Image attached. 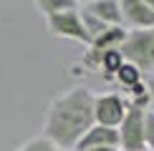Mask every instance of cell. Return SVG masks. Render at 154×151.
Instances as JSON below:
<instances>
[{
    "label": "cell",
    "mask_w": 154,
    "mask_h": 151,
    "mask_svg": "<svg viewBox=\"0 0 154 151\" xmlns=\"http://www.w3.org/2000/svg\"><path fill=\"white\" fill-rule=\"evenodd\" d=\"M76 3H83V5H86V3H91V0H76Z\"/></svg>",
    "instance_id": "e0dca14e"
},
{
    "label": "cell",
    "mask_w": 154,
    "mask_h": 151,
    "mask_svg": "<svg viewBox=\"0 0 154 151\" xmlns=\"http://www.w3.org/2000/svg\"><path fill=\"white\" fill-rule=\"evenodd\" d=\"M46 28H48V33L53 38L76 40V43H83V46L91 43V35H88L86 28H83V20H81L79 10H66V13H58V15L46 18Z\"/></svg>",
    "instance_id": "277c9868"
},
{
    "label": "cell",
    "mask_w": 154,
    "mask_h": 151,
    "mask_svg": "<svg viewBox=\"0 0 154 151\" xmlns=\"http://www.w3.org/2000/svg\"><path fill=\"white\" fill-rule=\"evenodd\" d=\"M88 151H119V149H114V146H101V149H88Z\"/></svg>",
    "instance_id": "9a60e30c"
},
{
    "label": "cell",
    "mask_w": 154,
    "mask_h": 151,
    "mask_svg": "<svg viewBox=\"0 0 154 151\" xmlns=\"http://www.w3.org/2000/svg\"><path fill=\"white\" fill-rule=\"evenodd\" d=\"M94 123V91L88 86H73L51 98L43 118V136L56 146L73 151Z\"/></svg>",
    "instance_id": "6da1fadb"
},
{
    "label": "cell",
    "mask_w": 154,
    "mask_h": 151,
    "mask_svg": "<svg viewBox=\"0 0 154 151\" xmlns=\"http://www.w3.org/2000/svg\"><path fill=\"white\" fill-rule=\"evenodd\" d=\"M142 3H144V5H146L149 10H154V0H142Z\"/></svg>",
    "instance_id": "2e32d148"
},
{
    "label": "cell",
    "mask_w": 154,
    "mask_h": 151,
    "mask_svg": "<svg viewBox=\"0 0 154 151\" xmlns=\"http://www.w3.org/2000/svg\"><path fill=\"white\" fill-rule=\"evenodd\" d=\"M144 138H146V151H154V111L144 113Z\"/></svg>",
    "instance_id": "4fadbf2b"
},
{
    "label": "cell",
    "mask_w": 154,
    "mask_h": 151,
    "mask_svg": "<svg viewBox=\"0 0 154 151\" xmlns=\"http://www.w3.org/2000/svg\"><path fill=\"white\" fill-rule=\"evenodd\" d=\"M114 81H116V83L121 86V88H126V91H129L131 86H137L139 81H144L142 78V71H139L137 66H131V63H121V68L116 71V76H114Z\"/></svg>",
    "instance_id": "8fae6325"
},
{
    "label": "cell",
    "mask_w": 154,
    "mask_h": 151,
    "mask_svg": "<svg viewBox=\"0 0 154 151\" xmlns=\"http://www.w3.org/2000/svg\"><path fill=\"white\" fill-rule=\"evenodd\" d=\"M144 108L129 106L124 121L116 126L119 131V151H146V138H144Z\"/></svg>",
    "instance_id": "3957f363"
},
{
    "label": "cell",
    "mask_w": 154,
    "mask_h": 151,
    "mask_svg": "<svg viewBox=\"0 0 154 151\" xmlns=\"http://www.w3.org/2000/svg\"><path fill=\"white\" fill-rule=\"evenodd\" d=\"M33 3L41 10L43 18L58 15V13H66V10H79V3L76 0H33Z\"/></svg>",
    "instance_id": "30bf717a"
},
{
    "label": "cell",
    "mask_w": 154,
    "mask_h": 151,
    "mask_svg": "<svg viewBox=\"0 0 154 151\" xmlns=\"http://www.w3.org/2000/svg\"><path fill=\"white\" fill-rule=\"evenodd\" d=\"M146 111H154V83H149V108Z\"/></svg>",
    "instance_id": "5bb4252c"
},
{
    "label": "cell",
    "mask_w": 154,
    "mask_h": 151,
    "mask_svg": "<svg viewBox=\"0 0 154 151\" xmlns=\"http://www.w3.org/2000/svg\"><path fill=\"white\" fill-rule=\"evenodd\" d=\"M83 10H88L94 18H99L104 25L109 28H116V25H124L121 20V5L119 0H91V3L83 5Z\"/></svg>",
    "instance_id": "9c48e42d"
},
{
    "label": "cell",
    "mask_w": 154,
    "mask_h": 151,
    "mask_svg": "<svg viewBox=\"0 0 154 151\" xmlns=\"http://www.w3.org/2000/svg\"><path fill=\"white\" fill-rule=\"evenodd\" d=\"M13 151H66V149L56 146V144L48 141L46 136H33V138H28V141H23L20 146H15Z\"/></svg>",
    "instance_id": "7c38bea8"
},
{
    "label": "cell",
    "mask_w": 154,
    "mask_h": 151,
    "mask_svg": "<svg viewBox=\"0 0 154 151\" xmlns=\"http://www.w3.org/2000/svg\"><path fill=\"white\" fill-rule=\"evenodd\" d=\"M121 55L126 63L137 66L139 71H154V28L149 30H126L121 43Z\"/></svg>",
    "instance_id": "7a4b0ae2"
},
{
    "label": "cell",
    "mask_w": 154,
    "mask_h": 151,
    "mask_svg": "<svg viewBox=\"0 0 154 151\" xmlns=\"http://www.w3.org/2000/svg\"><path fill=\"white\" fill-rule=\"evenodd\" d=\"M121 5V20L134 30H149L154 28V10H149L142 0H119Z\"/></svg>",
    "instance_id": "52a82bcc"
},
{
    "label": "cell",
    "mask_w": 154,
    "mask_h": 151,
    "mask_svg": "<svg viewBox=\"0 0 154 151\" xmlns=\"http://www.w3.org/2000/svg\"><path fill=\"white\" fill-rule=\"evenodd\" d=\"M126 111H129V101L121 93H101V96H94V118L101 126L116 129L124 121Z\"/></svg>",
    "instance_id": "5b68a950"
},
{
    "label": "cell",
    "mask_w": 154,
    "mask_h": 151,
    "mask_svg": "<svg viewBox=\"0 0 154 151\" xmlns=\"http://www.w3.org/2000/svg\"><path fill=\"white\" fill-rule=\"evenodd\" d=\"M101 146H114V149H119V131L111 129V126L94 123L91 129L81 136V141L76 144L73 151H88V149H101Z\"/></svg>",
    "instance_id": "ba28073f"
},
{
    "label": "cell",
    "mask_w": 154,
    "mask_h": 151,
    "mask_svg": "<svg viewBox=\"0 0 154 151\" xmlns=\"http://www.w3.org/2000/svg\"><path fill=\"white\" fill-rule=\"evenodd\" d=\"M124 38H126V30H124V25H116V28H109L104 30L101 35H96L91 43H88V50H86V55H83V66L86 68H91V71H99V63L101 58L109 53V50H116L121 48V43H124Z\"/></svg>",
    "instance_id": "8992f818"
}]
</instances>
